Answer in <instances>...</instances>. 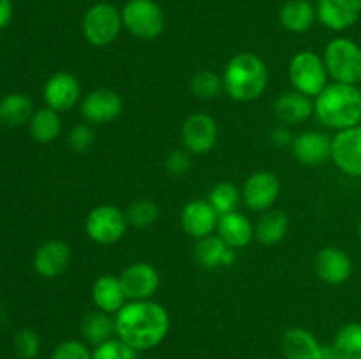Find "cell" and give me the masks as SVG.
<instances>
[{
    "label": "cell",
    "instance_id": "1",
    "mask_svg": "<svg viewBox=\"0 0 361 359\" xmlns=\"http://www.w3.org/2000/svg\"><path fill=\"white\" fill-rule=\"evenodd\" d=\"M116 338L134 351L145 352L159 347L169 334L171 319L161 303L154 299L127 301L115 315Z\"/></svg>",
    "mask_w": 361,
    "mask_h": 359
},
{
    "label": "cell",
    "instance_id": "2",
    "mask_svg": "<svg viewBox=\"0 0 361 359\" xmlns=\"http://www.w3.org/2000/svg\"><path fill=\"white\" fill-rule=\"evenodd\" d=\"M314 115L328 129L337 132L361 123V90L358 84L328 83L314 99Z\"/></svg>",
    "mask_w": 361,
    "mask_h": 359
},
{
    "label": "cell",
    "instance_id": "3",
    "mask_svg": "<svg viewBox=\"0 0 361 359\" xmlns=\"http://www.w3.org/2000/svg\"><path fill=\"white\" fill-rule=\"evenodd\" d=\"M222 84H224V92L233 101H256L268 87L267 63L256 53H238L226 63L224 73H222Z\"/></svg>",
    "mask_w": 361,
    "mask_h": 359
},
{
    "label": "cell",
    "instance_id": "4",
    "mask_svg": "<svg viewBox=\"0 0 361 359\" xmlns=\"http://www.w3.org/2000/svg\"><path fill=\"white\" fill-rule=\"evenodd\" d=\"M323 60L335 83L358 84L361 81V48L353 39H331L324 48Z\"/></svg>",
    "mask_w": 361,
    "mask_h": 359
},
{
    "label": "cell",
    "instance_id": "5",
    "mask_svg": "<svg viewBox=\"0 0 361 359\" xmlns=\"http://www.w3.org/2000/svg\"><path fill=\"white\" fill-rule=\"evenodd\" d=\"M122 28V11L109 2H97L90 6L81 20L85 39L95 48H106L115 42Z\"/></svg>",
    "mask_w": 361,
    "mask_h": 359
},
{
    "label": "cell",
    "instance_id": "6",
    "mask_svg": "<svg viewBox=\"0 0 361 359\" xmlns=\"http://www.w3.org/2000/svg\"><path fill=\"white\" fill-rule=\"evenodd\" d=\"M123 28L134 37L152 41L166 28V14L155 0H129L122 7Z\"/></svg>",
    "mask_w": 361,
    "mask_h": 359
},
{
    "label": "cell",
    "instance_id": "7",
    "mask_svg": "<svg viewBox=\"0 0 361 359\" xmlns=\"http://www.w3.org/2000/svg\"><path fill=\"white\" fill-rule=\"evenodd\" d=\"M288 73L293 88L314 99L326 88L330 77L323 56L307 49L293 56Z\"/></svg>",
    "mask_w": 361,
    "mask_h": 359
},
{
    "label": "cell",
    "instance_id": "8",
    "mask_svg": "<svg viewBox=\"0 0 361 359\" xmlns=\"http://www.w3.org/2000/svg\"><path fill=\"white\" fill-rule=\"evenodd\" d=\"M129 229L126 211L115 204H99L92 208L85 220V232L99 245H115Z\"/></svg>",
    "mask_w": 361,
    "mask_h": 359
},
{
    "label": "cell",
    "instance_id": "9",
    "mask_svg": "<svg viewBox=\"0 0 361 359\" xmlns=\"http://www.w3.org/2000/svg\"><path fill=\"white\" fill-rule=\"evenodd\" d=\"M81 116L90 125H104L118 118L123 111V101L115 90L97 88L88 92L80 104Z\"/></svg>",
    "mask_w": 361,
    "mask_h": 359
},
{
    "label": "cell",
    "instance_id": "10",
    "mask_svg": "<svg viewBox=\"0 0 361 359\" xmlns=\"http://www.w3.org/2000/svg\"><path fill=\"white\" fill-rule=\"evenodd\" d=\"M281 196V180L270 171H256L245 180L242 201L250 211H268Z\"/></svg>",
    "mask_w": 361,
    "mask_h": 359
},
{
    "label": "cell",
    "instance_id": "11",
    "mask_svg": "<svg viewBox=\"0 0 361 359\" xmlns=\"http://www.w3.org/2000/svg\"><path fill=\"white\" fill-rule=\"evenodd\" d=\"M217 137V122L207 113H194L182 125L183 148L192 155H204L214 150Z\"/></svg>",
    "mask_w": 361,
    "mask_h": 359
},
{
    "label": "cell",
    "instance_id": "12",
    "mask_svg": "<svg viewBox=\"0 0 361 359\" xmlns=\"http://www.w3.org/2000/svg\"><path fill=\"white\" fill-rule=\"evenodd\" d=\"M331 160L344 175L361 178V123L331 139Z\"/></svg>",
    "mask_w": 361,
    "mask_h": 359
},
{
    "label": "cell",
    "instance_id": "13",
    "mask_svg": "<svg viewBox=\"0 0 361 359\" xmlns=\"http://www.w3.org/2000/svg\"><path fill=\"white\" fill-rule=\"evenodd\" d=\"M127 301H145L152 299L161 285L159 271L148 263H133L120 273Z\"/></svg>",
    "mask_w": 361,
    "mask_h": 359
},
{
    "label": "cell",
    "instance_id": "14",
    "mask_svg": "<svg viewBox=\"0 0 361 359\" xmlns=\"http://www.w3.org/2000/svg\"><path fill=\"white\" fill-rule=\"evenodd\" d=\"M46 106L55 109L56 113H63L73 109L81 99V83L74 74L67 70H59L51 74L44 84Z\"/></svg>",
    "mask_w": 361,
    "mask_h": 359
},
{
    "label": "cell",
    "instance_id": "15",
    "mask_svg": "<svg viewBox=\"0 0 361 359\" xmlns=\"http://www.w3.org/2000/svg\"><path fill=\"white\" fill-rule=\"evenodd\" d=\"M314 267L321 282L328 285H342L351 278L353 259L338 246H324L316 253Z\"/></svg>",
    "mask_w": 361,
    "mask_h": 359
},
{
    "label": "cell",
    "instance_id": "16",
    "mask_svg": "<svg viewBox=\"0 0 361 359\" xmlns=\"http://www.w3.org/2000/svg\"><path fill=\"white\" fill-rule=\"evenodd\" d=\"M317 20L334 32L355 27L361 18V0H317Z\"/></svg>",
    "mask_w": 361,
    "mask_h": 359
},
{
    "label": "cell",
    "instance_id": "17",
    "mask_svg": "<svg viewBox=\"0 0 361 359\" xmlns=\"http://www.w3.org/2000/svg\"><path fill=\"white\" fill-rule=\"evenodd\" d=\"M34 270L42 278H56L67 271L71 264V246L62 239H48L34 253Z\"/></svg>",
    "mask_w": 361,
    "mask_h": 359
},
{
    "label": "cell",
    "instance_id": "18",
    "mask_svg": "<svg viewBox=\"0 0 361 359\" xmlns=\"http://www.w3.org/2000/svg\"><path fill=\"white\" fill-rule=\"evenodd\" d=\"M217 222L219 213L208 201L203 199L189 201L180 213L182 229L185 231V234H189L194 239L210 236L217 229Z\"/></svg>",
    "mask_w": 361,
    "mask_h": 359
},
{
    "label": "cell",
    "instance_id": "19",
    "mask_svg": "<svg viewBox=\"0 0 361 359\" xmlns=\"http://www.w3.org/2000/svg\"><path fill=\"white\" fill-rule=\"evenodd\" d=\"M331 139L328 134L317 132V130H305L298 134L293 141V155L296 160L309 168L324 164L331 158Z\"/></svg>",
    "mask_w": 361,
    "mask_h": 359
},
{
    "label": "cell",
    "instance_id": "20",
    "mask_svg": "<svg viewBox=\"0 0 361 359\" xmlns=\"http://www.w3.org/2000/svg\"><path fill=\"white\" fill-rule=\"evenodd\" d=\"M274 113L284 125H300L314 115V101L302 92H284L275 99Z\"/></svg>",
    "mask_w": 361,
    "mask_h": 359
},
{
    "label": "cell",
    "instance_id": "21",
    "mask_svg": "<svg viewBox=\"0 0 361 359\" xmlns=\"http://www.w3.org/2000/svg\"><path fill=\"white\" fill-rule=\"evenodd\" d=\"M194 259L200 266L207 267V270H215L221 266H231L236 259V250L226 245L219 234H210L196 239Z\"/></svg>",
    "mask_w": 361,
    "mask_h": 359
},
{
    "label": "cell",
    "instance_id": "22",
    "mask_svg": "<svg viewBox=\"0 0 361 359\" xmlns=\"http://www.w3.org/2000/svg\"><path fill=\"white\" fill-rule=\"evenodd\" d=\"M92 303L101 312L116 315L127 303V296L123 292L120 277H115V275L99 277L92 285Z\"/></svg>",
    "mask_w": 361,
    "mask_h": 359
},
{
    "label": "cell",
    "instance_id": "23",
    "mask_svg": "<svg viewBox=\"0 0 361 359\" xmlns=\"http://www.w3.org/2000/svg\"><path fill=\"white\" fill-rule=\"evenodd\" d=\"M217 234L226 245L235 250L245 248L252 241V238H256L250 220L240 211H231L219 217Z\"/></svg>",
    "mask_w": 361,
    "mask_h": 359
},
{
    "label": "cell",
    "instance_id": "24",
    "mask_svg": "<svg viewBox=\"0 0 361 359\" xmlns=\"http://www.w3.org/2000/svg\"><path fill=\"white\" fill-rule=\"evenodd\" d=\"M321 344L305 327H291L282 334L281 351L286 359H317Z\"/></svg>",
    "mask_w": 361,
    "mask_h": 359
},
{
    "label": "cell",
    "instance_id": "25",
    "mask_svg": "<svg viewBox=\"0 0 361 359\" xmlns=\"http://www.w3.org/2000/svg\"><path fill=\"white\" fill-rule=\"evenodd\" d=\"M80 333L81 340L87 341L92 347L106 344V341L116 338L115 315L101 312V310H94L81 319Z\"/></svg>",
    "mask_w": 361,
    "mask_h": 359
},
{
    "label": "cell",
    "instance_id": "26",
    "mask_svg": "<svg viewBox=\"0 0 361 359\" xmlns=\"http://www.w3.org/2000/svg\"><path fill=\"white\" fill-rule=\"evenodd\" d=\"M282 27L293 34H305L317 20L316 7L310 0H288L279 13Z\"/></svg>",
    "mask_w": 361,
    "mask_h": 359
},
{
    "label": "cell",
    "instance_id": "27",
    "mask_svg": "<svg viewBox=\"0 0 361 359\" xmlns=\"http://www.w3.org/2000/svg\"><path fill=\"white\" fill-rule=\"evenodd\" d=\"M289 218L281 210H268L261 215L254 227V236L263 245H277L288 236Z\"/></svg>",
    "mask_w": 361,
    "mask_h": 359
},
{
    "label": "cell",
    "instance_id": "28",
    "mask_svg": "<svg viewBox=\"0 0 361 359\" xmlns=\"http://www.w3.org/2000/svg\"><path fill=\"white\" fill-rule=\"evenodd\" d=\"M28 129H30V136L34 141L41 144L53 143L56 137L62 132V120H60V113H56L51 108H42L32 115L30 122H28Z\"/></svg>",
    "mask_w": 361,
    "mask_h": 359
},
{
    "label": "cell",
    "instance_id": "29",
    "mask_svg": "<svg viewBox=\"0 0 361 359\" xmlns=\"http://www.w3.org/2000/svg\"><path fill=\"white\" fill-rule=\"evenodd\" d=\"M34 115L32 101L25 94H9L0 101V123L7 127H20L30 122Z\"/></svg>",
    "mask_w": 361,
    "mask_h": 359
},
{
    "label": "cell",
    "instance_id": "30",
    "mask_svg": "<svg viewBox=\"0 0 361 359\" xmlns=\"http://www.w3.org/2000/svg\"><path fill=\"white\" fill-rule=\"evenodd\" d=\"M338 359H361V322H348L334 338Z\"/></svg>",
    "mask_w": 361,
    "mask_h": 359
},
{
    "label": "cell",
    "instance_id": "31",
    "mask_svg": "<svg viewBox=\"0 0 361 359\" xmlns=\"http://www.w3.org/2000/svg\"><path fill=\"white\" fill-rule=\"evenodd\" d=\"M240 201H242V190L231 182H221L212 189L210 196H208V203L214 206L217 211L219 217L231 211H238Z\"/></svg>",
    "mask_w": 361,
    "mask_h": 359
},
{
    "label": "cell",
    "instance_id": "32",
    "mask_svg": "<svg viewBox=\"0 0 361 359\" xmlns=\"http://www.w3.org/2000/svg\"><path fill=\"white\" fill-rule=\"evenodd\" d=\"M190 92L196 95L197 99H215L222 90H224V84H222V76H219L214 70H197L192 77H190Z\"/></svg>",
    "mask_w": 361,
    "mask_h": 359
},
{
    "label": "cell",
    "instance_id": "33",
    "mask_svg": "<svg viewBox=\"0 0 361 359\" xmlns=\"http://www.w3.org/2000/svg\"><path fill=\"white\" fill-rule=\"evenodd\" d=\"M129 225L136 229H147L154 225L159 218V206L150 199H137L126 210Z\"/></svg>",
    "mask_w": 361,
    "mask_h": 359
},
{
    "label": "cell",
    "instance_id": "34",
    "mask_svg": "<svg viewBox=\"0 0 361 359\" xmlns=\"http://www.w3.org/2000/svg\"><path fill=\"white\" fill-rule=\"evenodd\" d=\"M14 352L20 359H37L39 351H41V338H39L37 331L25 327L20 329L14 336Z\"/></svg>",
    "mask_w": 361,
    "mask_h": 359
},
{
    "label": "cell",
    "instance_id": "35",
    "mask_svg": "<svg viewBox=\"0 0 361 359\" xmlns=\"http://www.w3.org/2000/svg\"><path fill=\"white\" fill-rule=\"evenodd\" d=\"M92 359H137V351L120 338H113L92 348Z\"/></svg>",
    "mask_w": 361,
    "mask_h": 359
},
{
    "label": "cell",
    "instance_id": "36",
    "mask_svg": "<svg viewBox=\"0 0 361 359\" xmlns=\"http://www.w3.org/2000/svg\"><path fill=\"white\" fill-rule=\"evenodd\" d=\"M49 359H92V348L83 340H63L53 348Z\"/></svg>",
    "mask_w": 361,
    "mask_h": 359
},
{
    "label": "cell",
    "instance_id": "37",
    "mask_svg": "<svg viewBox=\"0 0 361 359\" xmlns=\"http://www.w3.org/2000/svg\"><path fill=\"white\" fill-rule=\"evenodd\" d=\"M67 143L73 148L76 153H87L92 146L95 144V132L94 127L90 123H76L71 129Z\"/></svg>",
    "mask_w": 361,
    "mask_h": 359
},
{
    "label": "cell",
    "instance_id": "38",
    "mask_svg": "<svg viewBox=\"0 0 361 359\" xmlns=\"http://www.w3.org/2000/svg\"><path fill=\"white\" fill-rule=\"evenodd\" d=\"M190 151H187L185 148H176L171 153H168L164 160L166 171L171 176H183L190 169Z\"/></svg>",
    "mask_w": 361,
    "mask_h": 359
},
{
    "label": "cell",
    "instance_id": "39",
    "mask_svg": "<svg viewBox=\"0 0 361 359\" xmlns=\"http://www.w3.org/2000/svg\"><path fill=\"white\" fill-rule=\"evenodd\" d=\"M270 141L275 144V146L286 148V146H293L295 136H293L291 130L288 129V125H279L270 132Z\"/></svg>",
    "mask_w": 361,
    "mask_h": 359
},
{
    "label": "cell",
    "instance_id": "40",
    "mask_svg": "<svg viewBox=\"0 0 361 359\" xmlns=\"http://www.w3.org/2000/svg\"><path fill=\"white\" fill-rule=\"evenodd\" d=\"M13 20V4L11 0H0V30L6 28Z\"/></svg>",
    "mask_w": 361,
    "mask_h": 359
},
{
    "label": "cell",
    "instance_id": "41",
    "mask_svg": "<svg viewBox=\"0 0 361 359\" xmlns=\"http://www.w3.org/2000/svg\"><path fill=\"white\" fill-rule=\"evenodd\" d=\"M317 359H338L334 345H331V344H323V345H321L319 354H317Z\"/></svg>",
    "mask_w": 361,
    "mask_h": 359
},
{
    "label": "cell",
    "instance_id": "42",
    "mask_svg": "<svg viewBox=\"0 0 361 359\" xmlns=\"http://www.w3.org/2000/svg\"><path fill=\"white\" fill-rule=\"evenodd\" d=\"M358 236H360V239H361V217H360V222H358Z\"/></svg>",
    "mask_w": 361,
    "mask_h": 359
}]
</instances>
